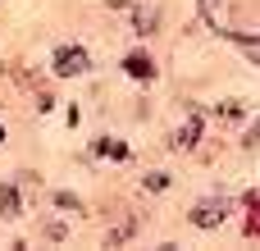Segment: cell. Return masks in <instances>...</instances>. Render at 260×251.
I'll return each mask as SVG.
<instances>
[{
  "label": "cell",
  "mask_w": 260,
  "mask_h": 251,
  "mask_svg": "<svg viewBox=\"0 0 260 251\" xmlns=\"http://www.w3.org/2000/svg\"><path fill=\"white\" fill-rule=\"evenodd\" d=\"M224 215H229V201L215 197V201H201V206L192 210V224H197V229H215V224H224Z\"/></svg>",
  "instance_id": "7a4b0ae2"
},
{
  "label": "cell",
  "mask_w": 260,
  "mask_h": 251,
  "mask_svg": "<svg viewBox=\"0 0 260 251\" xmlns=\"http://www.w3.org/2000/svg\"><path fill=\"white\" fill-rule=\"evenodd\" d=\"M0 215H5V219H18V215H23V197H18V183H5V187H0Z\"/></svg>",
  "instance_id": "3957f363"
},
{
  "label": "cell",
  "mask_w": 260,
  "mask_h": 251,
  "mask_svg": "<svg viewBox=\"0 0 260 251\" xmlns=\"http://www.w3.org/2000/svg\"><path fill=\"white\" fill-rule=\"evenodd\" d=\"M0 142H5V128H0Z\"/></svg>",
  "instance_id": "9c48e42d"
},
{
  "label": "cell",
  "mask_w": 260,
  "mask_h": 251,
  "mask_svg": "<svg viewBox=\"0 0 260 251\" xmlns=\"http://www.w3.org/2000/svg\"><path fill=\"white\" fill-rule=\"evenodd\" d=\"M87 50H78V46H59L55 50V73H64V78H78V73H87Z\"/></svg>",
  "instance_id": "6da1fadb"
},
{
  "label": "cell",
  "mask_w": 260,
  "mask_h": 251,
  "mask_svg": "<svg viewBox=\"0 0 260 251\" xmlns=\"http://www.w3.org/2000/svg\"><path fill=\"white\" fill-rule=\"evenodd\" d=\"M197 137H201V114L183 123V133L174 137V146H178V151H192V146H197Z\"/></svg>",
  "instance_id": "5b68a950"
},
{
  "label": "cell",
  "mask_w": 260,
  "mask_h": 251,
  "mask_svg": "<svg viewBox=\"0 0 260 251\" xmlns=\"http://www.w3.org/2000/svg\"><path fill=\"white\" fill-rule=\"evenodd\" d=\"M142 187H146V192H165V187H169V174H146Z\"/></svg>",
  "instance_id": "52a82bcc"
},
{
  "label": "cell",
  "mask_w": 260,
  "mask_h": 251,
  "mask_svg": "<svg viewBox=\"0 0 260 251\" xmlns=\"http://www.w3.org/2000/svg\"><path fill=\"white\" fill-rule=\"evenodd\" d=\"M46 238H55V242H59V238H69V224H59V219H50V224H46Z\"/></svg>",
  "instance_id": "ba28073f"
},
{
  "label": "cell",
  "mask_w": 260,
  "mask_h": 251,
  "mask_svg": "<svg viewBox=\"0 0 260 251\" xmlns=\"http://www.w3.org/2000/svg\"><path fill=\"white\" fill-rule=\"evenodd\" d=\"M201 14L210 18L215 32H229V18H224V0H201Z\"/></svg>",
  "instance_id": "8992f818"
},
{
  "label": "cell",
  "mask_w": 260,
  "mask_h": 251,
  "mask_svg": "<svg viewBox=\"0 0 260 251\" xmlns=\"http://www.w3.org/2000/svg\"><path fill=\"white\" fill-rule=\"evenodd\" d=\"M123 69H128V73H133V78H142V82H146V78H151V73H155V64H151V59H146V55H142V50H133V55H128V59H123Z\"/></svg>",
  "instance_id": "277c9868"
}]
</instances>
